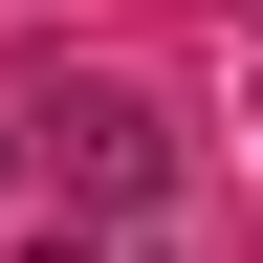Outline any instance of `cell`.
Instances as JSON below:
<instances>
[{
    "mask_svg": "<svg viewBox=\"0 0 263 263\" xmlns=\"http://www.w3.org/2000/svg\"><path fill=\"white\" fill-rule=\"evenodd\" d=\"M0 176H44V197H88V219H132V197L176 176V110H154V88H110V66H66V88H22V110H0Z\"/></svg>",
    "mask_w": 263,
    "mask_h": 263,
    "instance_id": "cell-1",
    "label": "cell"
},
{
    "mask_svg": "<svg viewBox=\"0 0 263 263\" xmlns=\"http://www.w3.org/2000/svg\"><path fill=\"white\" fill-rule=\"evenodd\" d=\"M22 263H154V241H110V219H88V241H66V219H44V241H22Z\"/></svg>",
    "mask_w": 263,
    "mask_h": 263,
    "instance_id": "cell-2",
    "label": "cell"
}]
</instances>
